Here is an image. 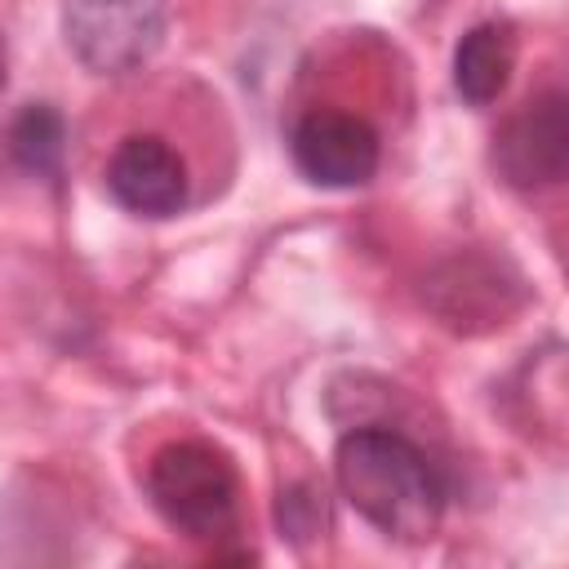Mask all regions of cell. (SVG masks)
<instances>
[{"mask_svg":"<svg viewBox=\"0 0 569 569\" xmlns=\"http://www.w3.org/2000/svg\"><path fill=\"white\" fill-rule=\"evenodd\" d=\"M342 498L387 538L427 542L445 511V485L431 458L391 427H351L333 449Z\"/></svg>","mask_w":569,"mask_h":569,"instance_id":"6da1fadb","label":"cell"},{"mask_svg":"<svg viewBox=\"0 0 569 569\" xmlns=\"http://www.w3.org/2000/svg\"><path fill=\"white\" fill-rule=\"evenodd\" d=\"M147 498L169 529L209 542L236 529L240 476L222 449L204 440H173L147 462Z\"/></svg>","mask_w":569,"mask_h":569,"instance_id":"7a4b0ae2","label":"cell"},{"mask_svg":"<svg viewBox=\"0 0 569 569\" xmlns=\"http://www.w3.org/2000/svg\"><path fill=\"white\" fill-rule=\"evenodd\" d=\"M164 0H62V40L93 76H129L164 44Z\"/></svg>","mask_w":569,"mask_h":569,"instance_id":"3957f363","label":"cell"},{"mask_svg":"<svg viewBox=\"0 0 569 569\" xmlns=\"http://www.w3.org/2000/svg\"><path fill=\"white\" fill-rule=\"evenodd\" d=\"M293 164L316 187H360L378 173V129L356 111H307L289 133Z\"/></svg>","mask_w":569,"mask_h":569,"instance_id":"277c9868","label":"cell"},{"mask_svg":"<svg viewBox=\"0 0 569 569\" xmlns=\"http://www.w3.org/2000/svg\"><path fill=\"white\" fill-rule=\"evenodd\" d=\"M493 169L516 191L556 187L569 169V102L565 93H542L520 107L493 138Z\"/></svg>","mask_w":569,"mask_h":569,"instance_id":"5b68a950","label":"cell"},{"mask_svg":"<svg viewBox=\"0 0 569 569\" xmlns=\"http://www.w3.org/2000/svg\"><path fill=\"white\" fill-rule=\"evenodd\" d=\"M107 191L138 218H169L187 204V164L164 138L133 133L107 160Z\"/></svg>","mask_w":569,"mask_h":569,"instance_id":"8992f818","label":"cell"},{"mask_svg":"<svg viewBox=\"0 0 569 569\" xmlns=\"http://www.w3.org/2000/svg\"><path fill=\"white\" fill-rule=\"evenodd\" d=\"M511 71H516V31L507 22H480L453 49V89L471 107L498 102Z\"/></svg>","mask_w":569,"mask_h":569,"instance_id":"52a82bcc","label":"cell"},{"mask_svg":"<svg viewBox=\"0 0 569 569\" xmlns=\"http://www.w3.org/2000/svg\"><path fill=\"white\" fill-rule=\"evenodd\" d=\"M67 151V124L49 102H31L13 116L9 124V156L36 173V178H58Z\"/></svg>","mask_w":569,"mask_h":569,"instance_id":"ba28073f","label":"cell"},{"mask_svg":"<svg viewBox=\"0 0 569 569\" xmlns=\"http://www.w3.org/2000/svg\"><path fill=\"white\" fill-rule=\"evenodd\" d=\"M4 80H9V49H4V40H0V89H4Z\"/></svg>","mask_w":569,"mask_h":569,"instance_id":"9c48e42d","label":"cell"}]
</instances>
